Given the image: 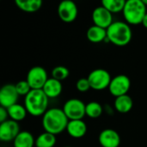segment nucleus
Listing matches in <instances>:
<instances>
[{
    "label": "nucleus",
    "mask_w": 147,
    "mask_h": 147,
    "mask_svg": "<svg viewBox=\"0 0 147 147\" xmlns=\"http://www.w3.org/2000/svg\"><path fill=\"white\" fill-rule=\"evenodd\" d=\"M69 120L60 108H50L42 116V126L45 132L58 135L66 130Z\"/></svg>",
    "instance_id": "nucleus-1"
},
{
    "label": "nucleus",
    "mask_w": 147,
    "mask_h": 147,
    "mask_svg": "<svg viewBox=\"0 0 147 147\" xmlns=\"http://www.w3.org/2000/svg\"><path fill=\"white\" fill-rule=\"evenodd\" d=\"M49 98L42 89H32L24 98V107L32 116H43L48 110Z\"/></svg>",
    "instance_id": "nucleus-2"
},
{
    "label": "nucleus",
    "mask_w": 147,
    "mask_h": 147,
    "mask_svg": "<svg viewBox=\"0 0 147 147\" xmlns=\"http://www.w3.org/2000/svg\"><path fill=\"white\" fill-rule=\"evenodd\" d=\"M133 37V32L127 23L114 22L107 29V41L114 45L123 47L127 45Z\"/></svg>",
    "instance_id": "nucleus-3"
},
{
    "label": "nucleus",
    "mask_w": 147,
    "mask_h": 147,
    "mask_svg": "<svg viewBox=\"0 0 147 147\" xmlns=\"http://www.w3.org/2000/svg\"><path fill=\"white\" fill-rule=\"evenodd\" d=\"M122 13L126 22L129 25L140 24L146 15V6L141 0H127Z\"/></svg>",
    "instance_id": "nucleus-4"
},
{
    "label": "nucleus",
    "mask_w": 147,
    "mask_h": 147,
    "mask_svg": "<svg viewBox=\"0 0 147 147\" xmlns=\"http://www.w3.org/2000/svg\"><path fill=\"white\" fill-rule=\"evenodd\" d=\"M87 78L90 81L91 89L96 91H101L109 88L112 80L110 74L103 68H96L92 70Z\"/></svg>",
    "instance_id": "nucleus-5"
},
{
    "label": "nucleus",
    "mask_w": 147,
    "mask_h": 147,
    "mask_svg": "<svg viewBox=\"0 0 147 147\" xmlns=\"http://www.w3.org/2000/svg\"><path fill=\"white\" fill-rule=\"evenodd\" d=\"M86 104L78 99H70L68 100L63 107V111L65 113L69 120H83L86 115L85 112Z\"/></svg>",
    "instance_id": "nucleus-6"
},
{
    "label": "nucleus",
    "mask_w": 147,
    "mask_h": 147,
    "mask_svg": "<svg viewBox=\"0 0 147 147\" xmlns=\"http://www.w3.org/2000/svg\"><path fill=\"white\" fill-rule=\"evenodd\" d=\"M78 15V9L73 0H61L58 5V16L64 23L74 22Z\"/></svg>",
    "instance_id": "nucleus-7"
},
{
    "label": "nucleus",
    "mask_w": 147,
    "mask_h": 147,
    "mask_svg": "<svg viewBox=\"0 0 147 147\" xmlns=\"http://www.w3.org/2000/svg\"><path fill=\"white\" fill-rule=\"evenodd\" d=\"M48 79L46 69L42 67L35 66L28 72L26 81L32 89H42Z\"/></svg>",
    "instance_id": "nucleus-8"
},
{
    "label": "nucleus",
    "mask_w": 147,
    "mask_h": 147,
    "mask_svg": "<svg viewBox=\"0 0 147 147\" xmlns=\"http://www.w3.org/2000/svg\"><path fill=\"white\" fill-rule=\"evenodd\" d=\"M131 88V81L128 76L125 75H119L112 78L109 87L110 94L116 97L127 94Z\"/></svg>",
    "instance_id": "nucleus-9"
},
{
    "label": "nucleus",
    "mask_w": 147,
    "mask_h": 147,
    "mask_svg": "<svg viewBox=\"0 0 147 147\" xmlns=\"http://www.w3.org/2000/svg\"><path fill=\"white\" fill-rule=\"evenodd\" d=\"M19 94L15 84H5L0 90V105L3 107L9 108L17 103Z\"/></svg>",
    "instance_id": "nucleus-10"
},
{
    "label": "nucleus",
    "mask_w": 147,
    "mask_h": 147,
    "mask_svg": "<svg viewBox=\"0 0 147 147\" xmlns=\"http://www.w3.org/2000/svg\"><path fill=\"white\" fill-rule=\"evenodd\" d=\"M20 132L18 122L12 120H7L0 125V139L3 142L14 141Z\"/></svg>",
    "instance_id": "nucleus-11"
},
{
    "label": "nucleus",
    "mask_w": 147,
    "mask_h": 147,
    "mask_svg": "<svg viewBox=\"0 0 147 147\" xmlns=\"http://www.w3.org/2000/svg\"><path fill=\"white\" fill-rule=\"evenodd\" d=\"M92 20L94 25L107 29L114 23L113 13H111L103 6H99L96 7L92 12Z\"/></svg>",
    "instance_id": "nucleus-12"
},
{
    "label": "nucleus",
    "mask_w": 147,
    "mask_h": 147,
    "mask_svg": "<svg viewBox=\"0 0 147 147\" xmlns=\"http://www.w3.org/2000/svg\"><path fill=\"white\" fill-rule=\"evenodd\" d=\"M98 139L102 147H119L121 144L119 133L113 129L102 130L99 134Z\"/></svg>",
    "instance_id": "nucleus-13"
},
{
    "label": "nucleus",
    "mask_w": 147,
    "mask_h": 147,
    "mask_svg": "<svg viewBox=\"0 0 147 147\" xmlns=\"http://www.w3.org/2000/svg\"><path fill=\"white\" fill-rule=\"evenodd\" d=\"M66 131L71 137L74 139H80L86 134L87 126L83 120H69Z\"/></svg>",
    "instance_id": "nucleus-14"
},
{
    "label": "nucleus",
    "mask_w": 147,
    "mask_h": 147,
    "mask_svg": "<svg viewBox=\"0 0 147 147\" xmlns=\"http://www.w3.org/2000/svg\"><path fill=\"white\" fill-rule=\"evenodd\" d=\"M42 90L49 99L57 98L61 94L63 90V86L61 84V81L51 77L47 80Z\"/></svg>",
    "instance_id": "nucleus-15"
},
{
    "label": "nucleus",
    "mask_w": 147,
    "mask_h": 147,
    "mask_svg": "<svg viewBox=\"0 0 147 147\" xmlns=\"http://www.w3.org/2000/svg\"><path fill=\"white\" fill-rule=\"evenodd\" d=\"M86 37L93 43H99L103 41H107V29L96 25H92L87 29Z\"/></svg>",
    "instance_id": "nucleus-16"
},
{
    "label": "nucleus",
    "mask_w": 147,
    "mask_h": 147,
    "mask_svg": "<svg viewBox=\"0 0 147 147\" xmlns=\"http://www.w3.org/2000/svg\"><path fill=\"white\" fill-rule=\"evenodd\" d=\"M114 106L115 110L120 113H127L132 110L134 107V101L128 94H125L116 97L114 102Z\"/></svg>",
    "instance_id": "nucleus-17"
},
{
    "label": "nucleus",
    "mask_w": 147,
    "mask_h": 147,
    "mask_svg": "<svg viewBox=\"0 0 147 147\" xmlns=\"http://www.w3.org/2000/svg\"><path fill=\"white\" fill-rule=\"evenodd\" d=\"M16 5L22 11L34 13L38 11L43 3V0H14Z\"/></svg>",
    "instance_id": "nucleus-18"
},
{
    "label": "nucleus",
    "mask_w": 147,
    "mask_h": 147,
    "mask_svg": "<svg viewBox=\"0 0 147 147\" xmlns=\"http://www.w3.org/2000/svg\"><path fill=\"white\" fill-rule=\"evenodd\" d=\"M14 147H34L35 146V139L31 133L28 131H22L13 141Z\"/></svg>",
    "instance_id": "nucleus-19"
},
{
    "label": "nucleus",
    "mask_w": 147,
    "mask_h": 147,
    "mask_svg": "<svg viewBox=\"0 0 147 147\" xmlns=\"http://www.w3.org/2000/svg\"><path fill=\"white\" fill-rule=\"evenodd\" d=\"M7 110H8L9 120H12L16 122L23 120L26 118L27 113H28L26 107L24 106H22L17 103L11 106L10 107L7 108Z\"/></svg>",
    "instance_id": "nucleus-20"
},
{
    "label": "nucleus",
    "mask_w": 147,
    "mask_h": 147,
    "mask_svg": "<svg viewBox=\"0 0 147 147\" xmlns=\"http://www.w3.org/2000/svg\"><path fill=\"white\" fill-rule=\"evenodd\" d=\"M56 142H57L56 135L45 132V133L40 134L35 139V146L53 147L56 145Z\"/></svg>",
    "instance_id": "nucleus-21"
},
{
    "label": "nucleus",
    "mask_w": 147,
    "mask_h": 147,
    "mask_svg": "<svg viewBox=\"0 0 147 147\" xmlns=\"http://www.w3.org/2000/svg\"><path fill=\"white\" fill-rule=\"evenodd\" d=\"M102 6L106 8L111 13H118L123 10L126 0H101Z\"/></svg>",
    "instance_id": "nucleus-22"
},
{
    "label": "nucleus",
    "mask_w": 147,
    "mask_h": 147,
    "mask_svg": "<svg viewBox=\"0 0 147 147\" xmlns=\"http://www.w3.org/2000/svg\"><path fill=\"white\" fill-rule=\"evenodd\" d=\"M85 112H86V115L88 117H90L91 119H97L102 115L103 109L100 103H98L96 101H91V102H89L88 104H86Z\"/></svg>",
    "instance_id": "nucleus-23"
},
{
    "label": "nucleus",
    "mask_w": 147,
    "mask_h": 147,
    "mask_svg": "<svg viewBox=\"0 0 147 147\" xmlns=\"http://www.w3.org/2000/svg\"><path fill=\"white\" fill-rule=\"evenodd\" d=\"M52 78L62 81L67 79L70 75V70L65 66H57L52 70Z\"/></svg>",
    "instance_id": "nucleus-24"
},
{
    "label": "nucleus",
    "mask_w": 147,
    "mask_h": 147,
    "mask_svg": "<svg viewBox=\"0 0 147 147\" xmlns=\"http://www.w3.org/2000/svg\"><path fill=\"white\" fill-rule=\"evenodd\" d=\"M15 86H16V91H17V93H18L19 95L26 96L32 90L30 85L28 84V82L26 80L25 81H18L17 83L15 84Z\"/></svg>",
    "instance_id": "nucleus-25"
},
{
    "label": "nucleus",
    "mask_w": 147,
    "mask_h": 147,
    "mask_svg": "<svg viewBox=\"0 0 147 147\" xmlns=\"http://www.w3.org/2000/svg\"><path fill=\"white\" fill-rule=\"evenodd\" d=\"M76 87H77V89L80 93H86L91 88L88 78H81V79H79L77 81Z\"/></svg>",
    "instance_id": "nucleus-26"
},
{
    "label": "nucleus",
    "mask_w": 147,
    "mask_h": 147,
    "mask_svg": "<svg viewBox=\"0 0 147 147\" xmlns=\"http://www.w3.org/2000/svg\"><path fill=\"white\" fill-rule=\"evenodd\" d=\"M8 118H9V113H8L7 108L1 107H0V123L6 121Z\"/></svg>",
    "instance_id": "nucleus-27"
},
{
    "label": "nucleus",
    "mask_w": 147,
    "mask_h": 147,
    "mask_svg": "<svg viewBox=\"0 0 147 147\" xmlns=\"http://www.w3.org/2000/svg\"><path fill=\"white\" fill-rule=\"evenodd\" d=\"M146 29H147V13L146 15L145 16V17H144V19H143V21H142V23H141Z\"/></svg>",
    "instance_id": "nucleus-28"
},
{
    "label": "nucleus",
    "mask_w": 147,
    "mask_h": 147,
    "mask_svg": "<svg viewBox=\"0 0 147 147\" xmlns=\"http://www.w3.org/2000/svg\"><path fill=\"white\" fill-rule=\"evenodd\" d=\"M142 1V3L146 5V6H147V0H141Z\"/></svg>",
    "instance_id": "nucleus-29"
},
{
    "label": "nucleus",
    "mask_w": 147,
    "mask_h": 147,
    "mask_svg": "<svg viewBox=\"0 0 147 147\" xmlns=\"http://www.w3.org/2000/svg\"><path fill=\"white\" fill-rule=\"evenodd\" d=\"M64 147H71V146H64Z\"/></svg>",
    "instance_id": "nucleus-30"
},
{
    "label": "nucleus",
    "mask_w": 147,
    "mask_h": 147,
    "mask_svg": "<svg viewBox=\"0 0 147 147\" xmlns=\"http://www.w3.org/2000/svg\"><path fill=\"white\" fill-rule=\"evenodd\" d=\"M126 1H127V0H126Z\"/></svg>",
    "instance_id": "nucleus-31"
}]
</instances>
